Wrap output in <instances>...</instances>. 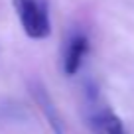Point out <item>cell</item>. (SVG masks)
Instances as JSON below:
<instances>
[{
    "instance_id": "3957f363",
    "label": "cell",
    "mask_w": 134,
    "mask_h": 134,
    "mask_svg": "<svg viewBox=\"0 0 134 134\" xmlns=\"http://www.w3.org/2000/svg\"><path fill=\"white\" fill-rule=\"evenodd\" d=\"M89 126H91L93 134H126L122 120L105 107H99L91 113Z\"/></svg>"
},
{
    "instance_id": "6da1fadb",
    "label": "cell",
    "mask_w": 134,
    "mask_h": 134,
    "mask_svg": "<svg viewBox=\"0 0 134 134\" xmlns=\"http://www.w3.org/2000/svg\"><path fill=\"white\" fill-rule=\"evenodd\" d=\"M14 8L22 22L26 36L32 40H43L49 36V14L42 0H14Z\"/></svg>"
},
{
    "instance_id": "277c9868",
    "label": "cell",
    "mask_w": 134,
    "mask_h": 134,
    "mask_svg": "<svg viewBox=\"0 0 134 134\" xmlns=\"http://www.w3.org/2000/svg\"><path fill=\"white\" fill-rule=\"evenodd\" d=\"M34 97H36V100H38L40 109L43 110V114H46V118L49 120V124L53 126L55 134H63L61 132V122H59V116H57V110H55L53 103H51L49 95L46 93V89H42L40 85H34Z\"/></svg>"
},
{
    "instance_id": "7a4b0ae2",
    "label": "cell",
    "mask_w": 134,
    "mask_h": 134,
    "mask_svg": "<svg viewBox=\"0 0 134 134\" xmlns=\"http://www.w3.org/2000/svg\"><path fill=\"white\" fill-rule=\"evenodd\" d=\"M89 51V40L83 34H75L69 42H67L65 53H63V71L65 75H75L81 69V63H83L85 55Z\"/></svg>"
}]
</instances>
